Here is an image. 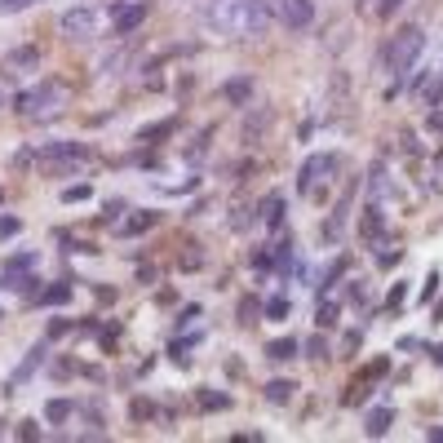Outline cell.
Segmentation results:
<instances>
[{"label": "cell", "mask_w": 443, "mask_h": 443, "mask_svg": "<svg viewBox=\"0 0 443 443\" xmlns=\"http://www.w3.org/2000/svg\"><path fill=\"white\" fill-rule=\"evenodd\" d=\"M271 22L266 0H213L209 9V27L222 35H261Z\"/></svg>", "instance_id": "1"}, {"label": "cell", "mask_w": 443, "mask_h": 443, "mask_svg": "<svg viewBox=\"0 0 443 443\" xmlns=\"http://www.w3.org/2000/svg\"><path fill=\"white\" fill-rule=\"evenodd\" d=\"M421 54H426V31H421V27H403V31L390 40L386 67L394 71L399 89H403V76H408V71H417V58H421Z\"/></svg>", "instance_id": "2"}, {"label": "cell", "mask_w": 443, "mask_h": 443, "mask_svg": "<svg viewBox=\"0 0 443 443\" xmlns=\"http://www.w3.org/2000/svg\"><path fill=\"white\" fill-rule=\"evenodd\" d=\"M58 98H63L58 80H45V85H31L27 93H18V98H14V111H18V115H40V111H54Z\"/></svg>", "instance_id": "3"}, {"label": "cell", "mask_w": 443, "mask_h": 443, "mask_svg": "<svg viewBox=\"0 0 443 443\" xmlns=\"http://www.w3.org/2000/svg\"><path fill=\"white\" fill-rule=\"evenodd\" d=\"M40 164H54V169H71V164H85L89 147L85 142H40Z\"/></svg>", "instance_id": "4"}, {"label": "cell", "mask_w": 443, "mask_h": 443, "mask_svg": "<svg viewBox=\"0 0 443 443\" xmlns=\"http://www.w3.org/2000/svg\"><path fill=\"white\" fill-rule=\"evenodd\" d=\"M58 31H63L67 40H93V35H98V14H93L89 5H76V9H67V14L58 18Z\"/></svg>", "instance_id": "5"}, {"label": "cell", "mask_w": 443, "mask_h": 443, "mask_svg": "<svg viewBox=\"0 0 443 443\" xmlns=\"http://www.w3.org/2000/svg\"><path fill=\"white\" fill-rule=\"evenodd\" d=\"M332 173H337V155H310L302 164V173H297V191H302V195H315V186L328 182Z\"/></svg>", "instance_id": "6"}, {"label": "cell", "mask_w": 443, "mask_h": 443, "mask_svg": "<svg viewBox=\"0 0 443 443\" xmlns=\"http://www.w3.org/2000/svg\"><path fill=\"white\" fill-rule=\"evenodd\" d=\"M45 359H49V337H40V341H35V346H31L27 355H22V364L14 368V373H9V381H5V390H9V394H14V390H22V386H27V381L35 377V368H40Z\"/></svg>", "instance_id": "7"}, {"label": "cell", "mask_w": 443, "mask_h": 443, "mask_svg": "<svg viewBox=\"0 0 443 443\" xmlns=\"http://www.w3.org/2000/svg\"><path fill=\"white\" fill-rule=\"evenodd\" d=\"M147 14H151V0H134V5L115 0V5H111V27H115V35L138 31L142 22H147Z\"/></svg>", "instance_id": "8"}, {"label": "cell", "mask_w": 443, "mask_h": 443, "mask_svg": "<svg viewBox=\"0 0 443 443\" xmlns=\"http://www.w3.org/2000/svg\"><path fill=\"white\" fill-rule=\"evenodd\" d=\"M364 186H368V204H386V200H394L399 191H394V182H390V169L386 164H368V177H364Z\"/></svg>", "instance_id": "9"}, {"label": "cell", "mask_w": 443, "mask_h": 443, "mask_svg": "<svg viewBox=\"0 0 443 443\" xmlns=\"http://www.w3.org/2000/svg\"><path fill=\"white\" fill-rule=\"evenodd\" d=\"M35 71H40V49H35V45L9 49V58H5V76H9V80H18V76H35Z\"/></svg>", "instance_id": "10"}, {"label": "cell", "mask_w": 443, "mask_h": 443, "mask_svg": "<svg viewBox=\"0 0 443 443\" xmlns=\"http://www.w3.org/2000/svg\"><path fill=\"white\" fill-rule=\"evenodd\" d=\"M280 18L289 22L293 31H306L310 22H315V5H310V0H284V5H280Z\"/></svg>", "instance_id": "11"}, {"label": "cell", "mask_w": 443, "mask_h": 443, "mask_svg": "<svg viewBox=\"0 0 443 443\" xmlns=\"http://www.w3.org/2000/svg\"><path fill=\"white\" fill-rule=\"evenodd\" d=\"M218 93H222V102H231V106H248L253 102V76H231Z\"/></svg>", "instance_id": "12"}, {"label": "cell", "mask_w": 443, "mask_h": 443, "mask_svg": "<svg viewBox=\"0 0 443 443\" xmlns=\"http://www.w3.org/2000/svg\"><path fill=\"white\" fill-rule=\"evenodd\" d=\"M390 421H394L390 408H373V412L364 417V435H368V439H381V435L390 430Z\"/></svg>", "instance_id": "13"}, {"label": "cell", "mask_w": 443, "mask_h": 443, "mask_svg": "<svg viewBox=\"0 0 443 443\" xmlns=\"http://www.w3.org/2000/svg\"><path fill=\"white\" fill-rule=\"evenodd\" d=\"M297 351H302V341H297V337H275V341L266 346V359H275V364H289Z\"/></svg>", "instance_id": "14"}, {"label": "cell", "mask_w": 443, "mask_h": 443, "mask_svg": "<svg viewBox=\"0 0 443 443\" xmlns=\"http://www.w3.org/2000/svg\"><path fill=\"white\" fill-rule=\"evenodd\" d=\"M71 297H76V289H71V284H49V289L40 293V306H67Z\"/></svg>", "instance_id": "15"}, {"label": "cell", "mask_w": 443, "mask_h": 443, "mask_svg": "<svg viewBox=\"0 0 443 443\" xmlns=\"http://www.w3.org/2000/svg\"><path fill=\"white\" fill-rule=\"evenodd\" d=\"M71 412H76V403H71V399H49V403H45V421H54V426H63Z\"/></svg>", "instance_id": "16"}, {"label": "cell", "mask_w": 443, "mask_h": 443, "mask_svg": "<svg viewBox=\"0 0 443 443\" xmlns=\"http://www.w3.org/2000/svg\"><path fill=\"white\" fill-rule=\"evenodd\" d=\"M293 394H297L293 381H284V377H280V381H266V399H271V403H289Z\"/></svg>", "instance_id": "17"}, {"label": "cell", "mask_w": 443, "mask_h": 443, "mask_svg": "<svg viewBox=\"0 0 443 443\" xmlns=\"http://www.w3.org/2000/svg\"><path fill=\"white\" fill-rule=\"evenodd\" d=\"M155 218H160V213H138V218H129L124 226H120V235H142V231H151Z\"/></svg>", "instance_id": "18"}, {"label": "cell", "mask_w": 443, "mask_h": 443, "mask_svg": "<svg viewBox=\"0 0 443 443\" xmlns=\"http://www.w3.org/2000/svg\"><path fill=\"white\" fill-rule=\"evenodd\" d=\"M261 209H266V226H271V231H280V226H284V195H271Z\"/></svg>", "instance_id": "19"}, {"label": "cell", "mask_w": 443, "mask_h": 443, "mask_svg": "<svg viewBox=\"0 0 443 443\" xmlns=\"http://www.w3.org/2000/svg\"><path fill=\"white\" fill-rule=\"evenodd\" d=\"M337 315H341V306H337V302H319L315 324H319V328H332V324H337Z\"/></svg>", "instance_id": "20"}, {"label": "cell", "mask_w": 443, "mask_h": 443, "mask_svg": "<svg viewBox=\"0 0 443 443\" xmlns=\"http://www.w3.org/2000/svg\"><path fill=\"white\" fill-rule=\"evenodd\" d=\"M177 129V120H164V124H151V129H142L138 134V142H155V138H169Z\"/></svg>", "instance_id": "21"}, {"label": "cell", "mask_w": 443, "mask_h": 443, "mask_svg": "<svg viewBox=\"0 0 443 443\" xmlns=\"http://www.w3.org/2000/svg\"><path fill=\"white\" fill-rule=\"evenodd\" d=\"M261 310H266V319H289V310H293V302H289V297H271V302L261 306Z\"/></svg>", "instance_id": "22"}, {"label": "cell", "mask_w": 443, "mask_h": 443, "mask_svg": "<svg viewBox=\"0 0 443 443\" xmlns=\"http://www.w3.org/2000/svg\"><path fill=\"white\" fill-rule=\"evenodd\" d=\"M89 195H93V186H89V182H80V186H67V191H63V204H85Z\"/></svg>", "instance_id": "23"}, {"label": "cell", "mask_w": 443, "mask_h": 443, "mask_svg": "<svg viewBox=\"0 0 443 443\" xmlns=\"http://www.w3.org/2000/svg\"><path fill=\"white\" fill-rule=\"evenodd\" d=\"M302 351H306L310 359H328V337H324V332H315V337H310Z\"/></svg>", "instance_id": "24"}, {"label": "cell", "mask_w": 443, "mask_h": 443, "mask_svg": "<svg viewBox=\"0 0 443 443\" xmlns=\"http://www.w3.org/2000/svg\"><path fill=\"white\" fill-rule=\"evenodd\" d=\"M200 403H204L209 412H218V408H231V394H218V390H204V394H200Z\"/></svg>", "instance_id": "25"}, {"label": "cell", "mask_w": 443, "mask_h": 443, "mask_svg": "<svg viewBox=\"0 0 443 443\" xmlns=\"http://www.w3.org/2000/svg\"><path fill=\"white\" fill-rule=\"evenodd\" d=\"M209 138H213V124H209V129H204V134H200L195 142H191V151H186V160H191V164H195V160H200V155H204V151H209Z\"/></svg>", "instance_id": "26"}, {"label": "cell", "mask_w": 443, "mask_h": 443, "mask_svg": "<svg viewBox=\"0 0 443 443\" xmlns=\"http://www.w3.org/2000/svg\"><path fill=\"white\" fill-rule=\"evenodd\" d=\"M257 297H244V302H239V324H257Z\"/></svg>", "instance_id": "27"}, {"label": "cell", "mask_w": 443, "mask_h": 443, "mask_svg": "<svg viewBox=\"0 0 443 443\" xmlns=\"http://www.w3.org/2000/svg\"><path fill=\"white\" fill-rule=\"evenodd\" d=\"M403 302H408V284H394L390 297H386V310H399Z\"/></svg>", "instance_id": "28"}, {"label": "cell", "mask_w": 443, "mask_h": 443, "mask_svg": "<svg viewBox=\"0 0 443 443\" xmlns=\"http://www.w3.org/2000/svg\"><path fill=\"white\" fill-rule=\"evenodd\" d=\"M22 231V222L18 218H9V213H0V239H14Z\"/></svg>", "instance_id": "29"}, {"label": "cell", "mask_w": 443, "mask_h": 443, "mask_svg": "<svg viewBox=\"0 0 443 443\" xmlns=\"http://www.w3.org/2000/svg\"><path fill=\"white\" fill-rule=\"evenodd\" d=\"M439 284H443V275H439V271H430V275H426V289H421V302H435Z\"/></svg>", "instance_id": "30"}, {"label": "cell", "mask_w": 443, "mask_h": 443, "mask_svg": "<svg viewBox=\"0 0 443 443\" xmlns=\"http://www.w3.org/2000/svg\"><path fill=\"white\" fill-rule=\"evenodd\" d=\"M195 341H200V337H186V341H173V359H177V364H186V359H191V351H195Z\"/></svg>", "instance_id": "31"}, {"label": "cell", "mask_w": 443, "mask_h": 443, "mask_svg": "<svg viewBox=\"0 0 443 443\" xmlns=\"http://www.w3.org/2000/svg\"><path fill=\"white\" fill-rule=\"evenodd\" d=\"M120 213H124V200H106V209H102V218H106V222H115V218H120Z\"/></svg>", "instance_id": "32"}, {"label": "cell", "mask_w": 443, "mask_h": 443, "mask_svg": "<svg viewBox=\"0 0 443 443\" xmlns=\"http://www.w3.org/2000/svg\"><path fill=\"white\" fill-rule=\"evenodd\" d=\"M18 439H40V426H35V421H22V426H18Z\"/></svg>", "instance_id": "33"}, {"label": "cell", "mask_w": 443, "mask_h": 443, "mask_svg": "<svg viewBox=\"0 0 443 443\" xmlns=\"http://www.w3.org/2000/svg\"><path fill=\"white\" fill-rule=\"evenodd\" d=\"M399 5H403V0H381L377 14H381V18H394V9H399Z\"/></svg>", "instance_id": "34"}, {"label": "cell", "mask_w": 443, "mask_h": 443, "mask_svg": "<svg viewBox=\"0 0 443 443\" xmlns=\"http://www.w3.org/2000/svg\"><path fill=\"white\" fill-rule=\"evenodd\" d=\"M22 5H31V0H0V14H18Z\"/></svg>", "instance_id": "35"}, {"label": "cell", "mask_w": 443, "mask_h": 443, "mask_svg": "<svg viewBox=\"0 0 443 443\" xmlns=\"http://www.w3.org/2000/svg\"><path fill=\"white\" fill-rule=\"evenodd\" d=\"M67 328H71V324H67V319H54V324H49V341H54V337H63V332H67Z\"/></svg>", "instance_id": "36"}, {"label": "cell", "mask_w": 443, "mask_h": 443, "mask_svg": "<svg viewBox=\"0 0 443 443\" xmlns=\"http://www.w3.org/2000/svg\"><path fill=\"white\" fill-rule=\"evenodd\" d=\"M359 341H364V332H359V328L346 332V351H359Z\"/></svg>", "instance_id": "37"}, {"label": "cell", "mask_w": 443, "mask_h": 443, "mask_svg": "<svg viewBox=\"0 0 443 443\" xmlns=\"http://www.w3.org/2000/svg\"><path fill=\"white\" fill-rule=\"evenodd\" d=\"M430 359H435V364H443V346H430Z\"/></svg>", "instance_id": "38"}, {"label": "cell", "mask_w": 443, "mask_h": 443, "mask_svg": "<svg viewBox=\"0 0 443 443\" xmlns=\"http://www.w3.org/2000/svg\"><path fill=\"white\" fill-rule=\"evenodd\" d=\"M426 439L430 443H443V430H426Z\"/></svg>", "instance_id": "39"}, {"label": "cell", "mask_w": 443, "mask_h": 443, "mask_svg": "<svg viewBox=\"0 0 443 443\" xmlns=\"http://www.w3.org/2000/svg\"><path fill=\"white\" fill-rule=\"evenodd\" d=\"M435 319H443V302H439V306H435Z\"/></svg>", "instance_id": "40"}]
</instances>
